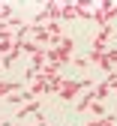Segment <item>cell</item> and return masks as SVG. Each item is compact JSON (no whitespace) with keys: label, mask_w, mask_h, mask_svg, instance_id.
I'll list each match as a JSON object with an SVG mask.
<instances>
[{"label":"cell","mask_w":117,"mask_h":126,"mask_svg":"<svg viewBox=\"0 0 117 126\" xmlns=\"http://www.w3.org/2000/svg\"><path fill=\"white\" fill-rule=\"evenodd\" d=\"M30 114H39V102H27V105H21V111L15 114V120H24V117H30Z\"/></svg>","instance_id":"6da1fadb"},{"label":"cell","mask_w":117,"mask_h":126,"mask_svg":"<svg viewBox=\"0 0 117 126\" xmlns=\"http://www.w3.org/2000/svg\"><path fill=\"white\" fill-rule=\"evenodd\" d=\"M78 18V6H60V21H75Z\"/></svg>","instance_id":"7a4b0ae2"},{"label":"cell","mask_w":117,"mask_h":126,"mask_svg":"<svg viewBox=\"0 0 117 126\" xmlns=\"http://www.w3.org/2000/svg\"><path fill=\"white\" fill-rule=\"evenodd\" d=\"M15 90H21L18 81H0V96H9V93H15Z\"/></svg>","instance_id":"3957f363"},{"label":"cell","mask_w":117,"mask_h":126,"mask_svg":"<svg viewBox=\"0 0 117 126\" xmlns=\"http://www.w3.org/2000/svg\"><path fill=\"white\" fill-rule=\"evenodd\" d=\"M105 60L114 66V63H117V48H105Z\"/></svg>","instance_id":"277c9868"},{"label":"cell","mask_w":117,"mask_h":126,"mask_svg":"<svg viewBox=\"0 0 117 126\" xmlns=\"http://www.w3.org/2000/svg\"><path fill=\"white\" fill-rule=\"evenodd\" d=\"M0 126H3V120H0Z\"/></svg>","instance_id":"5b68a950"}]
</instances>
